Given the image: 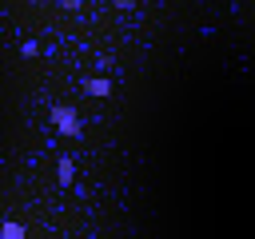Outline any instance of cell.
<instances>
[{
    "label": "cell",
    "instance_id": "7a4b0ae2",
    "mask_svg": "<svg viewBox=\"0 0 255 239\" xmlns=\"http://www.w3.org/2000/svg\"><path fill=\"white\" fill-rule=\"evenodd\" d=\"M116 4H120V8H128V4H135V0H116Z\"/></svg>",
    "mask_w": 255,
    "mask_h": 239
},
{
    "label": "cell",
    "instance_id": "6da1fadb",
    "mask_svg": "<svg viewBox=\"0 0 255 239\" xmlns=\"http://www.w3.org/2000/svg\"><path fill=\"white\" fill-rule=\"evenodd\" d=\"M108 88H112L108 80H92V84H88V92H92V96H108Z\"/></svg>",
    "mask_w": 255,
    "mask_h": 239
}]
</instances>
